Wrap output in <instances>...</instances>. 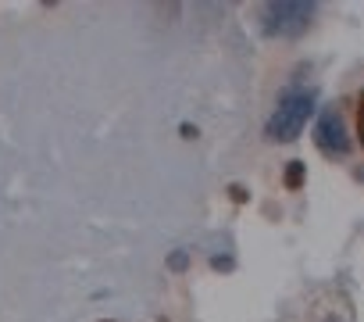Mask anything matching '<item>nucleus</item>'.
Masks as SVG:
<instances>
[{"mask_svg": "<svg viewBox=\"0 0 364 322\" xmlns=\"http://www.w3.org/2000/svg\"><path fill=\"white\" fill-rule=\"evenodd\" d=\"M311 111H314V93H311V90H289V93L279 100L275 115L268 118V136L286 140V143L296 140L300 129H304V122L311 118Z\"/></svg>", "mask_w": 364, "mask_h": 322, "instance_id": "f257e3e1", "label": "nucleus"}, {"mask_svg": "<svg viewBox=\"0 0 364 322\" xmlns=\"http://www.w3.org/2000/svg\"><path fill=\"white\" fill-rule=\"evenodd\" d=\"M311 19H314V4L296 0V4H272V8H264L261 26L268 33H300Z\"/></svg>", "mask_w": 364, "mask_h": 322, "instance_id": "f03ea898", "label": "nucleus"}, {"mask_svg": "<svg viewBox=\"0 0 364 322\" xmlns=\"http://www.w3.org/2000/svg\"><path fill=\"white\" fill-rule=\"evenodd\" d=\"M314 140H318V147H325L328 154H343V150H350L346 125H343V118H339L336 111H325V115L318 118V125H314Z\"/></svg>", "mask_w": 364, "mask_h": 322, "instance_id": "7ed1b4c3", "label": "nucleus"}, {"mask_svg": "<svg viewBox=\"0 0 364 322\" xmlns=\"http://www.w3.org/2000/svg\"><path fill=\"white\" fill-rule=\"evenodd\" d=\"M286 183H289V187H300V183H304V165H300V161L286 165Z\"/></svg>", "mask_w": 364, "mask_h": 322, "instance_id": "20e7f679", "label": "nucleus"}]
</instances>
